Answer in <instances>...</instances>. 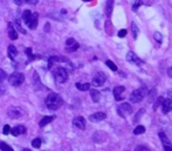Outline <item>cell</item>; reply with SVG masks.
<instances>
[{
    "label": "cell",
    "mask_w": 172,
    "mask_h": 151,
    "mask_svg": "<svg viewBox=\"0 0 172 151\" xmlns=\"http://www.w3.org/2000/svg\"><path fill=\"white\" fill-rule=\"evenodd\" d=\"M45 104L48 110L56 111L63 105V98L59 95H57V93H50L48 96L46 97Z\"/></svg>",
    "instance_id": "1"
},
{
    "label": "cell",
    "mask_w": 172,
    "mask_h": 151,
    "mask_svg": "<svg viewBox=\"0 0 172 151\" xmlns=\"http://www.w3.org/2000/svg\"><path fill=\"white\" fill-rule=\"evenodd\" d=\"M53 78L57 83H65L68 78L67 71L64 67H57L56 70L53 71Z\"/></svg>",
    "instance_id": "2"
},
{
    "label": "cell",
    "mask_w": 172,
    "mask_h": 151,
    "mask_svg": "<svg viewBox=\"0 0 172 151\" xmlns=\"http://www.w3.org/2000/svg\"><path fill=\"white\" fill-rule=\"evenodd\" d=\"M25 81V76L21 72H14L8 77V81L12 86H19L21 85Z\"/></svg>",
    "instance_id": "3"
},
{
    "label": "cell",
    "mask_w": 172,
    "mask_h": 151,
    "mask_svg": "<svg viewBox=\"0 0 172 151\" xmlns=\"http://www.w3.org/2000/svg\"><path fill=\"white\" fill-rule=\"evenodd\" d=\"M147 93V90L144 87V89H138V90H134L133 92L131 93V96H130V101L132 103H139L140 101H143V98L146 96Z\"/></svg>",
    "instance_id": "4"
},
{
    "label": "cell",
    "mask_w": 172,
    "mask_h": 151,
    "mask_svg": "<svg viewBox=\"0 0 172 151\" xmlns=\"http://www.w3.org/2000/svg\"><path fill=\"white\" fill-rule=\"evenodd\" d=\"M117 110H118L119 116L126 117L132 113V106L130 105V104H127V103H123V104H120V105L118 106Z\"/></svg>",
    "instance_id": "5"
},
{
    "label": "cell",
    "mask_w": 172,
    "mask_h": 151,
    "mask_svg": "<svg viewBox=\"0 0 172 151\" xmlns=\"http://www.w3.org/2000/svg\"><path fill=\"white\" fill-rule=\"evenodd\" d=\"M105 81H106V76L104 75L103 72H98V73L93 77V79H92V85H94L96 87H99V86L104 85Z\"/></svg>",
    "instance_id": "6"
},
{
    "label": "cell",
    "mask_w": 172,
    "mask_h": 151,
    "mask_svg": "<svg viewBox=\"0 0 172 151\" xmlns=\"http://www.w3.org/2000/svg\"><path fill=\"white\" fill-rule=\"evenodd\" d=\"M38 21H39V14H38V13H32L31 17L28 18V20L26 21V24L28 26V29L34 30L37 26H38Z\"/></svg>",
    "instance_id": "7"
},
{
    "label": "cell",
    "mask_w": 172,
    "mask_h": 151,
    "mask_svg": "<svg viewBox=\"0 0 172 151\" xmlns=\"http://www.w3.org/2000/svg\"><path fill=\"white\" fill-rule=\"evenodd\" d=\"M7 115L12 119H17V118H20L23 116V111L19 107H15V106H11L8 111H7Z\"/></svg>",
    "instance_id": "8"
},
{
    "label": "cell",
    "mask_w": 172,
    "mask_h": 151,
    "mask_svg": "<svg viewBox=\"0 0 172 151\" xmlns=\"http://www.w3.org/2000/svg\"><path fill=\"white\" fill-rule=\"evenodd\" d=\"M159 138H160V141H162L164 149H165L166 151H172L171 142H170V139H169V138H167V136L165 135V132L160 131V132H159Z\"/></svg>",
    "instance_id": "9"
},
{
    "label": "cell",
    "mask_w": 172,
    "mask_h": 151,
    "mask_svg": "<svg viewBox=\"0 0 172 151\" xmlns=\"http://www.w3.org/2000/svg\"><path fill=\"white\" fill-rule=\"evenodd\" d=\"M78 47H79V45L73 38H68L66 40V51L67 52H74V51L78 50Z\"/></svg>",
    "instance_id": "10"
},
{
    "label": "cell",
    "mask_w": 172,
    "mask_h": 151,
    "mask_svg": "<svg viewBox=\"0 0 172 151\" xmlns=\"http://www.w3.org/2000/svg\"><path fill=\"white\" fill-rule=\"evenodd\" d=\"M126 60L129 61V63H131V64H136V65H142L143 64V60H140V59L137 57L136 53L132 52V51H130V52L127 53Z\"/></svg>",
    "instance_id": "11"
},
{
    "label": "cell",
    "mask_w": 172,
    "mask_h": 151,
    "mask_svg": "<svg viewBox=\"0 0 172 151\" xmlns=\"http://www.w3.org/2000/svg\"><path fill=\"white\" fill-rule=\"evenodd\" d=\"M73 125L76 126V128H78V129H80V130H84L86 128V121L84 117L81 116H78L76 117L74 119H73Z\"/></svg>",
    "instance_id": "12"
},
{
    "label": "cell",
    "mask_w": 172,
    "mask_h": 151,
    "mask_svg": "<svg viewBox=\"0 0 172 151\" xmlns=\"http://www.w3.org/2000/svg\"><path fill=\"white\" fill-rule=\"evenodd\" d=\"M7 32H8L10 39H12V40H17L18 39V32L15 31L14 26L12 25L11 23H8V25H7Z\"/></svg>",
    "instance_id": "13"
},
{
    "label": "cell",
    "mask_w": 172,
    "mask_h": 151,
    "mask_svg": "<svg viewBox=\"0 0 172 151\" xmlns=\"http://www.w3.org/2000/svg\"><path fill=\"white\" fill-rule=\"evenodd\" d=\"M172 109V101L170 98L167 99H164L162 103V110H163V113H169Z\"/></svg>",
    "instance_id": "14"
},
{
    "label": "cell",
    "mask_w": 172,
    "mask_h": 151,
    "mask_svg": "<svg viewBox=\"0 0 172 151\" xmlns=\"http://www.w3.org/2000/svg\"><path fill=\"white\" fill-rule=\"evenodd\" d=\"M106 118V113L104 112H96L90 116V121L92 122H99V121H104Z\"/></svg>",
    "instance_id": "15"
},
{
    "label": "cell",
    "mask_w": 172,
    "mask_h": 151,
    "mask_svg": "<svg viewBox=\"0 0 172 151\" xmlns=\"http://www.w3.org/2000/svg\"><path fill=\"white\" fill-rule=\"evenodd\" d=\"M125 91V87L124 86H116L114 89H113V95H114V98H116L117 101H122L123 97L120 96L123 92Z\"/></svg>",
    "instance_id": "16"
},
{
    "label": "cell",
    "mask_w": 172,
    "mask_h": 151,
    "mask_svg": "<svg viewBox=\"0 0 172 151\" xmlns=\"http://www.w3.org/2000/svg\"><path fill=\"white\" fill-rule=\"evenodd\" d=\"M11 132H12V135L13 136H19V135H23V133H25L26 132V128L23 125H18L13 128V129H11Z\"/></svg>",
    "instance_id": "17"
},
{
    "label": "cell",
    "mask_w": 172,
    "mask_h": 151,
    "mask_svg": "<svg viewBox=\"0 0 172 151\" xmlns=\"http://www.w3.org/2000/svg\"><path fill=\"white\" fill-rule=\"evenodd\" d=\"M7 53H8V57L11 59H14L17 55H18V51H17V47L14 45H10L8 49H7Z\"/></svg>",
    "instance_id": "18"
},
{
    "label": "cell",
    "mask_w": 172,
    "mask_h": 151,
    "mask_svg": "<svg viewBox=\"0 0 172 151\" xmlns=\"http://www.w3.org/2000/svg\"><path fill=\"white\" fill-rule=\"evenodd\" d=\"M54 119V116H45L43 119L40 121V123H39V126L40 128H44V126H46L48 123H51V122Z\"/></svg>",
    "instance_id": "19"
},
{
    "label": "cell",
    "mask_w": 172,
    "mask_h": 151,
    "mask_svg": "<svg viewBox=\"0 0 172 151\" xmlns=\"http://www.w3.org/2000/svg\"><path fill=\"white\" fill-rule=\"evenodd\" d=\"M90 95H91L92 101L94 102V103L99 102V99H100V92H99V91H97L96 89H93V90L90 91Z\"/></svg>",
    "instance_id": "20"
},
{
    "label": "cell",
    "mask_w": 172,
    "mask_h": 151,
    "mask_svg": "<svg viewBox=\"0 0 172 151\" xmlns=\"http://www.w3.org/2000/svg\"><path fill=\"white\" fill-rule=\"evenodd\" d=\"M76 87L80 91H87V90H90L91 84H89V83H77Z\"/></svg>",
    "instance_id": "21"
},
{
    "label": "cell",
    "mask_w": 172,
    "mask_h": 151,
    "mask_svg": "<svg viewBox=\"0 0 172 151\" xmlns=\"http://www.w3.org/2000/svg\"><path fill=\"white\" fill-rule=\"evenodd\" d=\"M112 10H113V0H106V15L107 17H111Z\"/></svg>",
    "instance_id": "22"
},
{
    "label": "cell",
    "mask_w": 172,
    "mask_h": 151,
    "mask_svg": "<svg viewBox=\"0 0 172 151\" xmlns=\"http://www.w3.org/2000/svg\"><path fill=\"white\" fill-rule=\"evenodd\" d=\"M133 132H134V135H142V133L145 132V128H144L143 125H138L136 129H134Z\"/></svg>",
    "instance_id": "23"
},
{
    "label": "cell",
    "mask_w": 172,
    "mask_h": 151,
    "mask_svg": "<svg viewBox=\"0 0 172 151\" xmlns=\"http://www.w3.org/2000/svg\"><path fill=\"white\" fill-rule=\"evenodd\" d=\"M0 149L4 151H13V149L10 145H7L6 143H4V142H0Z\"/></svg>",
    "instance_id": "24"
},
{
    "label": "cell",
    "mask_w": 172,
    "mask_h": 151,
    "mask_svg": "<svg viewBox=\"0 0 172 151\" xmlns=\"http://www.w3.org/2000/svg\"><path fill=\"white\" fill-rule=\"evenodd\" d=\"M131 29H132V32H133V38L136 39L137 37H138V27H137V25L134 24V23H131Z\"/></svg>",
    "instance_id": "25"
},
{
    "label": "cell",
    "mask_w": 172,
    "mask_h": 151,
    "mask_svg": "<svg viewBox=\"0 0 172 151\" xmlns=\"http://www.w3.org/2000/svg\"><path fill=\"white\" fill-rule=\"evenodd\" d=\"M32 146L33 148H36V149H39L41 146V139L40 138H36V139H33L32 142Z\"/></svg>",
    "instance_id": "26"
},
{
    "label": "cell",
    "mask_w": 172,
    "mask_h": 151,
    "mask_svg": "<svg viewBox=\"0 0 172 151\" xmlns=\"http://www.w3.org/2000/svg\"><path fill=\"white\" fill-rule=\"evenodd\" d=\"M106 65L109 66V67H110L112 71H117V70H118V69H117V66H116V64H114V63H113L112 60H106Z\"/></svg>",
    "instance_id": "27"
},
{
    "label": "cell",
    "mask_w": 172,
    "mask_h": 151,
    "mask_svg": "<svg viewBox=\"0 0 172 151\" xmlns=\"http://www.w3.org/2000/svg\"><path fill=\"white\" fill-rule=\"evenodd\" d=\"M31 14H32V13H31V11L30 10H26L25 12H24V13H23V19H24V21H27L28 20V18H30L31 17Z\"/></svg>",
    "instance_id": "28"
},
{
    "label": "cell",
    "mask_w": 172,
    "mask_h": 151,
    "mask_svg": "<svg viewBox=\"0 0 172 151\" xmlns=\"http://www.w3.org/2000/svg\"><path fill=\"white\" fill-rule=\"evenodd\" d=\"M6 78H7V73L3 69H0V83H3Z\"/></svg>",
    "instance_id": "29"
},
{
    "label": "cell",
    "mask_w": 172,
    "mask_h": 151,
    "mask_svg": "<svg viewBox=\"0 0 172 151\" xmlns=\"http://www.w3.org/2000/svg\"><path fill=\"white\" fill-rule=\"evenodd\" d=\"M154 38H156V40L158 41V43H162V40H163V35L159 33V32H154Z\"/></svg>",
    "instance_id": "30"
},
{
    "label": "cell",
    "mask_w": 172,
    "mask_h": 151,
    "mask_svg": "<svg viewBox=\"0 0 172 151\" xmlns=\"http://www.w3.org/2000/svg\"><path fill=\"white\" fill-rule=\"evenodd\" d=\"M143 113H145V110H144V109H142V110L138 111V115H137V117L134 118V122H138V121H139V118H140V116H142Z\"/></svg>",
    "instance_id": "31"
},
{
    "label": "cell",
    "mask_w": 172,
    "mask_h": 151,
    "mask_svg": "<svg viewBox=\"0 0 172 151\" xmlns=\"http://www.w3.org/2000/svg\"><path fill=\"white\" fill-rule=\"evenodd\" d=\"M126 34H127V31L126 30H120L119 32H118V37H119V38H124V37H125Z\"/></svg>",
    "instance_id": "32"
},
{
    "label": "cell",
    "mask_w": 172,
    "mask_h": 151,
    "mask_svg": "<svg viewBox=\"0 0 172 151\" xmlns=\"http://www.w3.org/2000/svg\"><path fill=\"white\" fill-rule=\"evenodd\" d=\"M3 132H4V135H8V133L11 132L10 125H7V124H6V125L4 126V130H3Z\"/></svg>",
    "instance_id": "33"
},
{
    "label": "cell",
    "mask_w": 172,
    "mask_h": 151,
    "mask_svg": "<svg viewBox=\"0 0 172 151\" xmlns=\"http://www.w3.org/2000/svg\"><path fill=\"white\" fill-rule=\"evenodd\" d=\"M163 101H164V99H163L162 97H160V98H158V101H157V103H156V105L153 106V109H154V110H156V109H157L158 106H159V105H162V103H163Z\"/></svg>",
    "instance_id": "34"
},
{
    "label": "cell",
    "mask_w": 172,
    "mask_h": 151,
    "mask_svg": "<svg viewBox=\"0 0 172 151\" xmlns=\"http://www.w3.org/2000/svg\"><path fill=\"white\" fill-rule=\"evenodd\" d=\"M5 92H6V87L0 84V96H3V95H4Z\"/></svg>",
    "instance_id": "35"
},
{
    "label": "cell",
    "mask_w": 172,
    "mask_h": 151,
    "mask_svg": "<svg viewBox=\"0 0 172 151\" xmlns=\"http://www.w3.org/2000/svg\"><path fill=\"white\" fill-rule=\"evenodd\" d=\"M14 3L17 4L18 6H20V5H23L24 3H25V0H14Z\"/></svg>",
    "instance_id": "36"
},
{
    "label": "cell",
    "mask_w": 172,
    "mask_h": 151,
    "mask_svg": "<svg viewBox=\"0 0 172 151\" xmlns=\"http://www.w3.org/2000/svg\"><path fill=\"white\" fill-rule=\"evenodd\" d=\"M25 3H28V4H33V5H36L37 3H38V0H25Z\"/></svg>",
    "instance_id": "37"
},
{
    "label": "cell",
    "mask_w": 172,
    "mask_h": 151,
    "mask_svg": "<svg viewBox=\"0 0 172 151\" xmlns=\"http://www.w3.org/2000/svg\"><path fill=\"white\" fill-rule=\"evenodd\" d=\"M136 150H149L146 146H137Z\"/></svg>",
    "instance_id": "38"
},
{
    "label": "cell",
    "mask_w": 172,
    "mask_h": 151,
    "mask_svg": "<svg viewBox=\"0 0 172 151\" xmlns=\"http://www.w3.org/2000/svg\"><path fill=\"white\" fill-rule=\"evenodd\" d=\"M26 55L31 58V57H32V50H31V49H27V50H26Z\"/></svg>",
    "instance_id": "39"
},
{
    "label": "cell",
    "mask_w": 172,
    "mask_h": 151,
    "mask_svg": "<svg viewBox=\"0 0 172 151\" xmlns=\"http://www.w3.org/2000/svg\"><path fill=\"white\" fill-rule=\"evenodd\" d=\"M138 7H139V4H136V5L132 6V10L134 11V12H137V11H138Z\"/></svg>",
    "instance_id": "40"
},
{
    "label": "cell",
    "mask_w": 172,
    "mask_h": 151,
    "mask_svg": "<svg viewBox=\"0 0 172 151\" xmlns=\"http://www.w3.org/2000/svg\"><path fill=\"white\" fill-rule=\"evenodd\" d=\"M167 75H169V77H172V71H171V69H169V71H167Z\"/></svg>",
    "instance_id": "41"
},
{
    "label": "cell",
    "mask_w": 172,
    "mask_h": 151,
    "mask_svg": "<svg viewBox=\"0 0 172 151\" xmlns=\"http://www.w3.org/2000/svg\"><path fill=\"white\" fill-rule=\"evenodd\" d=\"M83 1H90V0H83Z\"/></svg>",
    "instance_id": "42"
}]
</instances>
